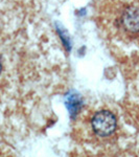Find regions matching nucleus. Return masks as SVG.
<instances>
[{"instance_id":"nucleus-1","label":"nucleus","mask_w":139,"mask_h":157,"mask_svg":"<svg viewBox=\"0 0 139 157\" xmlns=\"http://www.w3.org/2000/svg\"><path fill=\"white\" fill-rule=\"evenodd\" d=\"M92 128L100 136L111 135L116 128V118L114 114L108 110L97 112L92 118Z\"/></svg>"},{"instance_id":"nucleus-2","label":"nucleus","mask_w":139,"mask_h":157,"mask_svg":"<svg viewBox=\"0 0 139 157\" xmlns=\"http://www.w3.org/2000/svg\"><path fill=\"white\" fill-rule=\"evenodd\" d=\"M120 23L123 29L128 33L135 34L139 32V9L136 6H129L123 11L120 18Z\"/></svg>"},{"instance_id":"nucleus-3","label":"nucleus","mask_w":139,"mask_h":157,"mask_svg":"<svg viewBox=\"0 0 139 157\" xmlns=\"http://www.w3.org/2000/svg\"><path fill=\"white\" fill-rule=\"evenodd\" d=\"M66 107L69 110V113L71 115V117H75L77 114L79 113V111L82 108V98L79 94H75V93H72V94L67 95L66 98Z\"/></svg>"},{"instance_id":"nucleus-4","label":"nucleus","mask_w":139,"mask_h":157,"mask_svg":"<svg viewBox=\"0 0 139 157\" xmlns=\"http://www.w3.org/2000/svg\"><path fill=\"white\" fill-rule=\"evenodd\" d=\"M1 69H2V66H1V63H0V73H1Z\"/></svg>"}]
</instances>
